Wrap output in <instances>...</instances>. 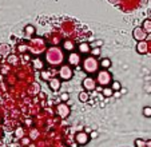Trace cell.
<instances>
[{
    "instance_id": "603a6c76",
    "label": "cell",
    "mask_w": 151,
    "mask_h": 147,
    "mask_svg": "<svg viewBox=\"0 0 151 147\" xmlns=\"http://www.w3.org/2000/svg\"><path fill=\"white\" fill-rule=\"evenodd\" d=\"M17 51L20 54H24V52L28 51V44H17Z\"/></svg>"
},
{
    "instance_id": "8fae6325",
    "label": "cell",
    "mask_w": 151,
    "mask_h": 147,
    "mask_svg": "<svg viewBox=\"0 0 151 147\" xmlns=\"http://www.w3.org/2000/svg\"><path fill=\"white\" fill-rule=\"evenodd\" d=\"M48 86H50V88H51L52 91H59L60 90V87H62V79L60 78H55V76H52L51 79L48 80Z\"/></svg>"
},
{
    "instance_id": "9a60e30c",
    "label": "cell",
    "mask_w": 151,
    "mask_h": 147,
    "mask_svg": "<svg viewBox=\"0 0 151 147\" xmlns=\"http://www.w3.org/2000/svg\"><path fill=\"white\" fill-rule=\"evenodd\" d=\"M62 47H63V50H64V51L72 52V51H74V48H75V43L72 42V40H70V39H66V40H63Z\"/></svg>"
},
{
    "instance_id": "6da1fadb",
    "label": "cell",
    "mask_w": 151,
    "mask_h": 147,
    "mask_svg": "<svg viewBox=\"0 0 151 147\" xmlns=\"http://www.w3.org/2000/svg\"><path fill=\"white\" fill-rule=\"evenodd\" d=\"M64 62L63 50L59 47H48L46 51V63L50 66H62Z\"/></svg>"
},
{
    "instance_id": "30bf717a",
    "label": "cell",
    "mask_w": 151,
    "mask_h": 147,
    "mask_svg": "<svg viewBox=\"0 0 151 147\" xmlns=\"http://www.w3.org/2000/svg\"><path fill=\"white\" fill-rule=\"evenodd\" d=\"M132 36H134V39L137 40V42H142V40H146L147 32L143 30V27H137V28H134V31H132Z\"/></svg>"
},
{
    "instance_id": "9c48e42d",
    "label": "cell",
    "mask_w": 151,
    "mask_h": 147,
    "mask_svg": "<svg viewBox=\"0 0 151 147\" xmlns=\"http://www.w3.org/2000/svg\"><path fill=\"white\" fill-rule=\"evenodd\" d=\"M67 62H68L70 66H72V67H76L78 64H79L80 62H82V58H80V54L79 52H70L68 56H67Z\"/></svg>"
},
{
    "instance_id": "d6986e66",
    "label": "cell",
    "mask_w": 151,
    "mask_h": 147,
    "mask_svg": "<svg viewBox=\"0 0 151 147\" xmlns=\"http://www.w3.org/2000/svg\"><path fill=\"white\" fill-rule=\"evenodd\" d=\"M142 27H143V30H145L147 34H151V19H146L145 22H143Z\"/></svg>"
},
{
    "instance_id": "d6a6232c",
    "label": "cell",
    "mask_w": 151,
    "mask_h": 147,
    "mask_svg": "<svg viewBox=\"0 0 151 147\" xmlns=\"http://www.w3.org/2000/svg\"><path fill=\"white\" fill-rule=\"evenodd\" d=\"M90 136H91V138H96V136H98V133H96V131H91Z\"/></svg>"
},
{
    "instance_id": "ffe728a7",
    "label": "cell",
    "mask_w": 151,
    "mask_h": 147,
    "mask_svg": "<svg viewBox=\"0 0 151 147\" xmlns=\"http://www.w3.org/2000/svg\"><path fill=\"white\" fill-rule=\"evenodd\" d=\"M24 32H26L27 36H32V35L35 34V27L31 26V24H28V26L24 28Z\"/></svg>"
},
{
    "instance_id": "3957f363",
    "label": "cell",
    "mask_w": 151,
    "mask_h": 147,
    "mask_svg": "<svg viewBox=\"0 0 151 147\" xmlns=\"http://www.w3.org/2000/svg\"><path fill=\"white\" fill-rule=\"evenodd\" d=\"M82 67H83V71H86L87 74H95L99 71L100 63L95 56L90 55V56L84 58L82 60Z\"/></svg>"
},
{
    "instance_id": "f1b7e54d",
    "label": "cell",
    "mask_w": 151,
    "mask_h": 147,
    "mask_svg": "<svg viewBox=\"0 0 151 147\" xmlns=\"http://www.w3.org/2000/svg\"><path fill=\"white\" fill-rule=\"evenodd\" d=\"M143 115L147 116V118H150L151 116V107H145L143 108Z\"/></svg>"
},
{
    "instance_id": "ac0fdd59",
    "label": "cell",
    "mask_w": 151,
    "mask_h": 147,
    "mask_svg": "<svg viewBox=\"0 0 151 147\" xmlns=\"http://www.w3.org/2000/svg\"><path fill=\"white\" fill-rule=\"evenodd\" d=\"M88 99H90V95H88V91H82V92L79 94V100L82 103H86V102H88Z\"/></svg>"
},
{
    "instance_id": "7c38bea8",
    "label": "cell",
    "mask_w": 151,
    "mask_h": 147,
    "mask_svg": "<svg viewBox=\"0 0 151 147\" xmlns=\"http://www.w3.org/2000/svg\"><path fill=\"white\" fill-rule=\"evenodd\" d=\"M137 51L138 54H147L148 52V43L146 40H142V42H138L137 44Z\"/></svg>"
},
{
    "instance_id": "cb8c5ba5",
    "label": "cell",
    "mask_w": 151,
    "mask_h": 147,
    "mask_svg": "<svg viewBox=\"0 0 151 147\" xmlns=\"http://www.w3.org/2000/svg\"><path fill=\"white\" fill-rule=\"evenodd\" d=\"M111 88H112L114 91H119V90H122V86H120V83L118 82V80H112Z\"/></svg>"
},
{
    "instance_id": "d4e9b609",
    "label": "cell",
    "mask_w": 151,
    "mask_h": 147,
    "mask_svg": "<svg viewBox=\"0 0 151 147\" xmlns=\"http://www.w3.org/2000/svg\"><path fill=\"white\" fill-rule=\"evenodd\" d=\"M51 74H50V71H47V70H43L42 71V79L43 80H50L51 79Z\"/></svg>"
},
{
    "instance_id": "1f68e13d",
    "label": "cell",
    "mask_w": 151,
    "mask_h": 147,
    "mask_svg": "<svg viewBox=\"0 0 151 147\" xmlns=\"http://www.w3.org/2000/svg\"><path fill=\"white\" fill-rule=\"evenodd\" d=\"M36 136H37V131L36 130H34L31 134H29V138H32V139H35Z\"/></svg>"
},
{
    "instance_id": "836d02e7",
    "label": "cell",
    "mask_w": 151,
    "mask_h": 147,
    "mask_svg": "<svg viewBox=\"0 0 151 147\" xmlns=\"http://www.w3.org/2000/svg\"><path fill=\"white\" fill-rule=\"evenodd\" d=\"M96 44H98V45H102V44H103V42H102V40H98Z\"/></svg>"
},
{
    "instance_id": "2e32d148",
    "label": "cell",
    "mask_w": 151,
    "mask_h": 147,
    "mask_svg": "<svg viewBox=\"0 0 151 147\" xmlns=\"http://www.w3.org/2000/svg\"><path fill=\"white\" fill-rule=\"evenodd\" d=\"M9 54H11V45L1 43L0 44V56H8Z\"/></svg>"
},
{
    "instance_id": "4dcf8cb0",
    "label": "cell",
    "mask_w": 151,
    "mask_h": 147,
    "mask_svg": "<svg viewBox=\"0 0 151 147\" xmlns=\"http://www.w3.org/2000/svg\"><path fill=\"white\" fill-rule=\"evenodd\" d=\"M28 143H29V138H22V144L23 146H28Z\"/></svg>"
},
{
    "instance_id": "5b68a950",
    "label": "cell",
    "mask_w": 151,
    "mask_h": 147,
    "mask_svg": "<svg viewBox=\"0 0 151 147\" xmlns=\"http://www.w3.org/2000/svg\"><path fill=\"white\" fill-rule=\"evenodd\" d=\"M58 74H59V78L62 80H64V82H67V80H71L72 76H74V70H72V66H70L68 63L67 64H62L59 68V71H58Z\"/></svg>"
},
{
    "instance_id": "277c9868",
    "label": "cell",
    "mask_w": 151,
    "mask_h": 147,
    "mask_svg": "<svg viewBox=\"0 0 151 147\" xmlns=\"http://www.w3.org/2000/svg\"><path fill=\"white\" fill-rule=\"evenodd\" d=\"M96 82L99 86H102V87H107L109 84H111L112 83V76L111 74H110L109 70H99L96 72Z\"/></svg>"
},
{
    "instance_id": "8992f818",
    "label": "cell",
    "mask_w": 151,
    "mask_h": 147,
    "mask_svg": "<svg viewBox=\"0 0 151 147\" xmlns=\"http://www.w3.org/2000/svg\"><path fill=\"white\" fill-rule=\"evenodd\" d=\"M56 114H58V116H59V118L66 119V118H68V116H70L71 110H70L68 104H67L66 102H62V103H59V104L56 106Z\"/></svg>"
},
{
    "instance_id": "ba28073f",
    "label": "cell",
    "mask_w": 151,
    "mask_h": 147,
    "mask_svg": "<svg viewBox=\"0 0 151 147\" xmlns=\"http://www.w3.org/2000/svg\"><path fill=\"white\" fill-rule=\"evenodd\" d=\"M90 139H91V136L88 135L87 131H79V133L75 135V142H76L79 146H84V144H87Z\"/></svg>"
},
{
    "instance_id": "e0dca14e",
    "label": "cell",
    "mask_w": 151,
    "mask_h": 147,
    "mask_svg": "<svg viewBox=\"0 0 151 147\" xmlns=\"http://www.w3.org/2000/svg\"><path fill=\"white\" fill-rule=\"evenodd\" d=\"M102 94L106 96V98H111V96L115 94V91L112 90L111 87H109V86H107V87H103L102 88Z\"/></svg>"
},
{
    "instance_id": "44dd1931",
    "label": "cell",
    "mask_w": 151,
    "mask_h": 147,
    "mask_svg": "<svg viewBox=\"0 0 151 147\" xmlns=\"http://www.w3.org/2000/svg\"><path fill=\"white\" fill-rule=\"evenodd\" d=\"M23 136H24V128L23 127H17L16 130H15V138L22 139Z\"/></svg>"
},
{
    "instance_id": "83f0119b",
    "label": "cell",
    "mask_w": 151,
    "mask_h": 147,
    "mask_svg": "<svg viewBox=\"0 0 151 147\" xmlns=\"http://www.w3.org/2000/svg\"><path fill=\"white\" fill-rule=\"evenodd\" d=\"M68 99H70V94H68V92L60 94V100H63V102H67Z\"/></svg>"
},
{
    "instance_id": "484cf974",
    "label": "cell",
    "mask_w": 151,
    "mask_h": 147,
    "mask_svg": "<svg viewBox=\"0 0 151 147\" xmlns=\"http://www.w3.org/2000/svg\"><path fill=\"white\" fill-rule=\"evenodd\" d=\"M17 60H19V59H17L16 55H14V54H9L8 55V62L11 63V64H16Z\"/></svg>"
},
{
    "instance_id": "52a82bcc",
    "label": "cell",
    "mask_w": 151,
    "mask_h": 147,
    "mask_svg": "<svg viewBox=\"0 0 151 147\" xmlns=\"http://www.w3.org/2000/svg\"><path fill=\"white\" fill-rule=\"evenodd\" d=\"M96 78H92V76H87L83 79L82 86L86 91H94L96 88Z\"/></svg>"
},
{
    "instance_id": "7402d4cb",
    "label": "cell",
    "mask_w": 151,
    "mask_h": 147,
    "mask_svg": "<svg viewBox=\"0 0 151 147\" xmlns=\"http://www.w3.org/2000/svg\"><path fill=\"white\" fill-rule=\"evenodd\" d=\"M100 67L102 68H110L111 67V60H110L109 58H104V59L100 62Z\"/></svg>"
},
{
    "instance_id": "f546056e",
    "label": "cell",
    "mask_w": 151,
    "mask_h": 147,
    "mask_svg": "<svg viewBox=\"0 0 151 147\" xmlns=\"http://www.w3.org/2000/svg\"><path fill=\"white\" fill-rule=\"evenodd\" d=\"M91 52H92V56H98V55H100V48H99V47L92 48Z\"/></svg>"
},
{
    "instance_id": "5bb4252c",
    "label": "cell",
    "mask_w": 151,
    "mask_h": 147,
    "mask_svg": "<svg viewBox=\"0 0 151 147\" xmlns=\"http://www.w3.org/2000/svg\"><path fill=\"white\" fill-rule=\"evenodd\" d=\"M32 66H34L35 70L43 71L44 70V60H43L42 58H34V59H32Z\"/></svg>"
},
{
    "instance_id": "4316f807",
    "label": "cell",
    "mask_w": 151,
    "mask_h": 147,
    "mask_svg": "<svg viewBox=\"0 0 151 147\" xmlns=\"http://www.w3.org/2000/svg\"><path fill=\"white\" fill-rule=\"evenodd\" d=\"M135 146L137 147H147V142H145L143 139H137V141H135Z\"/></svg>"
},
{
    "instance_id": "7a4b0ae2",
    "label": "cell",
    "mask_w": 151,
    "mask_h": 147,
    "mask_svg": "<svg viewBox=\"0 0 151 147\" xmlns=\"http://www.w3.org/2000/svg\"><path fill=\"white\" fill-rule=\"evenodd\" d=\"M28 51L34 55H40L42 52L47 51V45L44 39H42V37H32V39H29Z\"/></svg>"
},
{
    "instance_id": "e575fe53",
    "label": "cell",
    "mask_w": 151,
    "mask_h": 147,
    "mask_svg": "<svg viewBox=\"0 0 151 147\" xmlns=\"http://www.w3.org/2000/svg\"><path fill=\"white\" fill-rule=\"evenodd\" d=\"M0 122H1V118H0Z\"/></svg>"
},
{
    "instance_id": "4fadbf2b",
    "label": "cell",
    "mask_w": 151,
    "mask_h": 147,
    "mask_svg": "<svg viewBox=\"0 0 151 147\" xmlns=\"http://www.w3.org/2000/svg\"><path fill=\"white\" fill-rule=\"evenodd\" d=\"M91 50H92L91 45H90L87 42H83L78 45V51H79V54H90Z\"/></svg>"
}]
</instances>
